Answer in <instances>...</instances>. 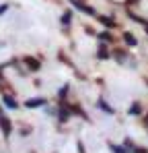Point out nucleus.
I'll list each match as a JSON object with an SVG mask.
<instances>
[{
  "label": "nucleus",
  "mask_w": 148,
  "mask_h": 153,
  "mask_svg": "<svg viewBox=\"0 0 148 153\" xmlns=\"http://www.w3.org/2000/svg\"><path fill=\"white\" fill-rule=\"evenodd\" d=\"M111 151H113V153H123V149H122V147H117V145H111Z\"/></svg>",
  "instance_id": "ddd939ff"
},
{
  "label": "nucleus",
  "mask_w": 148,
  "mask_h": 153,
  "mask_svg": "<svg viewBox=\"0 0 148 153\" xmlns=\"http://www.w3.org/2000/svg\"><path fill=\"white\" fill-rule=\"evenodd\" d=\"M123 39H125V44H130V46H136V44H138L132 33H123Z\"/></svg>",
  "instance_id": "423d86ee"
},
{
  "label": "nucleus",
  "mask_w": 148,
  "mask_h": 153,
  "mask_svg": "<svg viewBox=\"0 0 148 153\" xmlns=\"http://www.w3.org/2000/svg\"><path fill=\"white\" fill-rule=\"evenodd\" d=\"M62 23H64V25H68V23H70V13H64V17H62Z\"/></svg>",
  "instance_id": "f8f14e48"
},
{
  "label": "nucleus",
  "mask_w": 148,
  "mask_h": 153,
  "mask_svg": "<svg viewBox=\"0 0 148 153\" xmlns=\"http://www.w3.org/2000/svg\"><path fill=\"white\" fill-rule=\"evenodd\" d=\"M99 21H101L105 27H115V21H113V19H109V17H99Z\"/></svg>",
  "instance_id": "39448f33"
},
{
  "label": "nucleus",
  "mask_w": 148,
  "mask_h": 153,
  "mask_svg": "<svg viewBox=\"0 0 148 153\" xmlns=\"http://www.w3.org/2000/svg\"><path fill=\"white\" fill-rule=\"evenodd\" d=\"M6 10H8V4H2V6H0V15H4Z\"/></svg>",
  "instance_id": "2eb2a0df"
},
{
  "label": "nucleus",
  "mask_w": 148,
  "mask_h": 153,
  "mask_svg": "<svg viewBox=\"0 0 148 153\" xmlns=\"http://www.w3.org/2000/svg\"><path fill=\"white\" fill-rule=\"evenodd\" d=\"M146 31H148V23H146Z\"/></svg>",
  "instance_id": "a211bd4d"
},
{
  "label": "nucleus",
  "mask_w": 148,
  "mask_h": 153,
  "mask_svg": "<svg viewBox=\"0 0 148 153\" xmlns=\"http://www.w3.org/2000/svg\"><path fill=\"white\" fill-rule=\"evenodd\" d=\"M127 2H138V0H127Z\"/></svg>",
  "instance_id": "f3484780"
},
{
  "label": "nucleus",
  "mask_w": 148,
  "mask_h": 153,
  "mask_svg": "<svg viewBox=\"0 0 148 153\" xmlns=\"http://www.w3.org/2000/svg\"><path fill=\"white\" fill-rule=\"evenodd\" d=\"M25 64H27L31 71H39V68H41L39 60H35V58H31V56H27V58H25Z\"/></svg>",
  "instance_id": "f03ea898"
},
{
  "label": "nucleus",
  "mask_w": 148,
  "mask_h": 153,
  "mask_svg": "<svg viewBox=\"0 0 148 153\" xmlns=\"http://www.w3.org/2000/svg\"><path fill=\"white\" fill-rule=\"evenodd\" d=\"M136 153H146V149H136Z\"/></svg>",
  "instance_id": "dca6fc26"
},
{
  "label": "nucleus",
  "mask_w": 148,
  "mask_h": 153,
  "mask_svg": "<svg viewBox=\"0 0 148 153\" xmlns=\"http://www.w3.org/2000/svg\"><path fill=\"white\" fill-rule=\"evenodd\" d=\"M99 37H101V39H105V42H109V39H111V35H109V33H101Z\"/></svg>",
  "instance_id": "4468645a"
},
{
  "label": "nucleus",
  "mask_w": 148,
  "mask_h": 153,
  "mask_svg": "<svg viewBox=\"0 0 148 153\" xmlns=\"http://www.w3.org/2000/svg\"><path fill=\"white\" fill-rule=\"evenodd\" d=\"M99 108H103V110H105L107 114H113V108H109V105L103 102V100H99Z\"/></svg>",
  "instance_id": "9d476101"
},
{
  "label": "nucleus",
  "mask_w": 148,
  "mask_h": 153,
  "mask_svg": "<svg viewBox=\"0 0 148 153\" xmlns=\"http://www.w3.org/2000/svg\"><path fill=\"white\" fill-rule=\"evenodd\" d=\"M97 56L101 58V60H105V58H109V50H107L105 46H101V50L97 52Z\"/></svg>",
  "instance_id": "1a4fd4ad"
},
{
  "label": "nucleus",
  "mask_w": 148,
  "mask_h": 153,
  "mask_svg": "<svg viewBox=\"0 0 148 153\" xmlns=\"http://www.w3.org/2000/svg\"><path fill=\"white\" fill-rule=\"evenodd\" d=\"M4 103H6L8 108H12V110L17 108V102H15V97H10V95H4Z\"/></svg>",
  "instance_id": "0eeeda50"
},
{
  "label": "nucleus",
  "mask_w": 148,
  "mask_h": 153,
  "mask_svg": "<svg viewBox=\"0 0 148 153\" xmlns=\"http://www.w3.org/2000/svg\"><path fill=\"white\" fill-rule=\"evenodd\" d=\"M68 116H70V110H66V108H62V110L58 112V118H60V120H68Z\"/></svg>",
  "instance_id": "6e6552de"
},
{
  "label": "nucleus",
  "mask_w": 148,
  "mask_h": 153,
  "mask_svg": "<svg viewBox=\"0 0 148 153\" xmlns=\"http://www.w3.org/2000/svg\"><path fill=\"white\" fill-rule=\"evenodd\" d=\"M130 114H132V116H138V114H140V105H138V103H134V105L130 108Z\"/></svg>",
  "instance_id": "9b49d317"
},
{
  "label": "nucleus",
  "mask_w": 148,
  "mask_h": 153,
  "mask_svg": "<svg viewBox=\"0 0 148 153\" xmlns=\"http://www.w3.org/2000/svg\"><path fill=\"white\" fill-rule=\"evenodd\" d=\"M72 4L76 6V8H78V10L86 13V15H93V17L97 15V13H95V8H91V6H86V4H82V2H78V0H72Z\"/></svg>",
  "instance_id": "f257e3e1"
},
{
  "label": "nucleus",
  "mask_w": 148,
  "mask_h": 153,
  "mask_svg": "<svg viewBox=\"0 0 148 153\" xmlns=\"http://www.w3.org/2000/svg\"><path fill=\"white\" fill-rule=\"evenodd\" d=\"M45 103V97H39V100H27L25 105L27 108H39V105H43Z\"/></svg>",
  "instance_id": "7ed1b4c3"
},
{
  "label": "nucleus",
  "mask_w": 148,
  "mask_h": 153,
  "mask_svg": "<svg viewBox=\"0 0 148 153\" xmlns=\"http://www.w3.org/2000/svg\"><path fill=\"white\" fill-rule=\"evenodd\" d=\"M0 128H2V132H4L6 137L10 134V122H8L6 118H0Z\"/></svg>",
  "instance_id": "20e7f679"
}]
</instances>
